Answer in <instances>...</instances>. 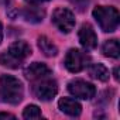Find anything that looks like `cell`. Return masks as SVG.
I'll list each match as a JSON object with an SVG mask.
<instances>
[{
    "instance_id": "277c9868",
    "label": "cell",
    "mask_w": 120,
    "mask_h": 120,
    "mask_svg": "<svg viewBox=\"0 0 120 120\" xmlns=\"http://www.w3.org/2000/svg\"><path fill=\"white\" fill-rule=\"evenodd\" d=\"M52 23L62 33H71L75 27V16L71 10L59 7L52 13Z\"/></svg>"
},
{
    "instance_id": "9a60e30c",
    "label": "cell",
    "mask_w": 120,
    "mask_h": 120,
    "mask_svg": "<svg viewBox=\"0 0 120 120\" xmlns=\"http://www.w3.org/2000/svg\"><path fill=\"white\" fill-rule=\"evenodd\" d=\"M23 117L24 119H40L41 117V110L35 105H28L23 112Z\"/></svg>"
},
{
    "instance_id": "ac0fdd59",
    "label": "cell",
    "mask_w": 120,
    "mask_h": 120,
    "mask_svg": "<svg viewBox=\"0 0 120 120\" xmlns=\"http://www.w3.org/2000/svg\"><path fill=\"white\" fill-rule=\"evenodd\" d=\"M30 4H38V3H44V2H48V0H26Z\"/></svg>"
},
{
    "instance_id": "52a82bcc",
    "label": "cell",
    "mask_w": 120,
    "mask_h": 120,
    "mask_svg": "<svg viewBox=\"0 0 120 120\" xmlns=\"http://www.w3.org/2000/svg\"><path fill=\"white\" fill-rule=\"evenodd\" d=\"M68 90L72 96H75L78 99H83V100L92 99L96 95V88L92 83H89L86 81H82V79L71 81L68 83Z\"/></svg>"
},
{
    "instance_id": "5bb4252c",
    "label": "cell",
    "mask_w": 120,
    "mask_h": 120,
    "mask_svg": "<svg viewBox=\"0 0 120 120\" xmlns=\"http://www.w3.org/2000/svg\"><path fill=\"white\" fill-rule=\"evenodd\" d=\"M102 51L106 56L109 58H119L120 55V45H119V41L117 40H107L103 47H102Z\"/></svg>"
},
{
    "instance_id": "7a4b0ae2",
    "label": "cell",
    "mask_w": 120,
    "mask_h": 120,
    "mask_svg": "<svg viewBox=\"0 0 120 120\" xmlns=\"http://www.w3.org/2000/svg\"><path fill=\"white\" fill-rule=\"evenodd\" d=\"M0 92H2L4 102L10 105H17L23 99V83L11 75H2L0 76Z\"/></svg>"
},
{
    "instance_id": "e0dca14e",
    "label": "cell",
    "mask_w": 120,
    "mask_h": 120,
    "mask_svg": "<svg viewBox=\"0 0 120 120\" xmlns=\"http://www.w3.org/2000/svg\"><path fill=\"white\" fill-rule=\"evenodd\" d=\"M0 119H16L14 114H10V113H0Z\"/></svg>"
},
{
    "instance_id": "d6986e66",
    "label": "cell",
    "mask_w": 120,
    "mask_h": 120,
    "mask_svg": "<svg viewBox=\"0 0 120 120\" xmlns=\"http://www.w3.org/2000/svg\"><path fill=\"white\" fill-rule=\"evenodd\" d=\"M3 40V27H2V23H0V42Z\"/></svg>"
},
{
    "instance_id": "ffe728a7",
    "label": "cell",
    "mask_w": 120,
    "mask_h": 120,
    "mask_svg": "<svg viewBox=\"0 0 120 120\" xmlns=\"http://www.w3.org/2000/svg\"><path fill=\"white\" fill-rule=\"evenodd\" d=\"M114 78L119 79V68H114Z\"/></svg>"
},
{
    "instance_id": "30bf717a",
    "label": "cell",
    "mask_w": 120,
    "mask_h": 120,
    "mask_svg": "<svg viewBox=\"0 0 120 120\" xmlns=\"http://www.w3.org/2000/svg\"><path fill=\"white\" fill-rule=\"evenodd\" d=\"M58 106H59V109H61V112H64L68 116H74V117L79 116L81 112H82V106L75 99H71V98H62V99H59Z\"/></svg>"
},
{
    "instance_id": "ba28073f",
    "label": "cell",
    "mask_w": 120,
    "mask_h": 120,
    "mask_svg": "<svg viewBox=\"0 0 120 120\" xmlns=\"http://www.w3.org/2000/svg\"><path fill=\"white\" fill-rule=\"evenodd\" d=\"M79 42L86 51H90V49L96 48L98 35H96V33H95V30L90 24H88V23L82 24V27L79 30Z\"/></svg>"
},
{
    "instance_id": "6da1fadb",
    "label": "cell",
    "mask_w": 120,
    "mask_h": 120,
    "mask_svg": "<svg viewBox=\"0 0 120 120\" xmlns=\"http://www.w3.org/2000/svg\"><path fill=\"white\" fill-rule=\"evenodd\" d=\"M31 55V47L24 41H16L10 48L0 55V64L7 68H19L27 56Z\"/></svg>"
},
{
    "instance_id": "8992f818",
    "label": "cell",
    "mask_w": 120,
    "mask_h": 120,
    "mask_svg": "<svg viewBox=\"0 0 120 120\" xmlns=\"http://www.w3.org/2000/svg\"><path fill=\"white\" fill-rule=\"evenodd\" d=\"M37 83L34 85L33 88V92L35 95V98H38L40 100H51L55 98L56 92H58V85L54 79H51L49 76L48 78H44V79H40V81H35Z\"/></svg>"
},
{
    "instance_id": "7c38bea8",
    "label": "cell",
    "mask_w": 120,
    "mask_h": 120,
    "mask_svg": "<svg viewBox=\"0 0 120 120\" xmlns=\"http://www.w3.org/2000/svg\"><path fill=\"white\" fill-rule=\"evenodd\" d=\"M88 72L93 79H98V81H102V82H106L109 79V69L103 64H92V65H89Z\"/></svg>"
},
{
    "instance_id": "5b68a950",
    "label": "cell",
    "mask_w": 120,
    "mask_h": 120,
    "mask_svg": "<svg viewBox=\"0 0 120 120\" xmlns=\"http://www.w3.org/2000/svg\"><path fill=\"white\" fill-rule=\"evenodd\" d=\"M89 62V56L82 52L81 49H76V48H72L67 52V56H65V67L69 72L72 74H76V72H81L82 69L86 68Z\"/></svg>"
},
{
    "instance_id": "9c48e42d",
    "label": "cell",
    "mask_w": 120,
    "mask_h": 120,
    "mask_svg": "<svg viewBox=\"0 0 120 120\" xmlns=\"http://www.w3.org/2000/svg\"><path fill=\"white\" fill-rule=\"evenodd\" d=\"M24 75L28 81H40V79H44V78H48L51 75V69L45 65V64H41V62H34V64H30L26 71H24Z\"/></svg>"
},
{
    "instance_id": "3957f363",
    "label": "cell",
    "mask_w": 120,
    "mask_h": 120,
    "mask_svg": "<svg viewBox=\"0 0 120 120\" xmlns=\"http://www.w3.org/2000/svg\"><path fill=\"white\" fill-rule=\"evenodd\" d=\"M93 17L98 21L99 27L106 31V33H112L119 26V11L116 7H107V6H98L93 9Z\"/></svg>"
},
{
    "instance_id": "4fadbf2b",
    "label": "cell",
    "mask_w": 120,
    "mask_h": 120,
    "mask_svg": "<svg viewBox=\"0 0 120 120\" xmlns=\"http://www.w3.org/2000/svg\"><path fill=\"white\" fill-rule=\"evenodd\" d=\"M38 48H40L41 52H42L44 55H47V56H55V55L58 54V48L55 47V44H54L49 38H47L45 35H41V37L38 38Z\"/></svg>"
},
{
    "instance_id": "8fae6325",
    "label": "cell",
    "mask_w": 120,
    "mask_h": 120,
    "mask_svg": "<svg viewBox=\"0 0 120 120\" xmlns=\"http://www.w3.org/2000/svg\"><path fill=\"white\" fill-rule=\"evenodd\" d=\"M21 16L24 17L26 21L40 23V21H42V19L45 16V11L38 6H28V7H24L21 10Z\"/></svg>"
},
{
    "instance_id": "2e32d148",
    "label": "cell",
    "mask_w": 120,
    "mask_h": 120,
    "mask_svg": "<svg viewBox=\"0 0 120 120\" xmlns=\"http://www.w3.org/2000/svg\"><path fill=\"white\" fill-rule=\"evenodd\" d=\"M71 2H72L74 6H76V9H78L79 11H83V10L86 9L88 3H89V0H71Z\"/></svg>"
}]
</instances>
